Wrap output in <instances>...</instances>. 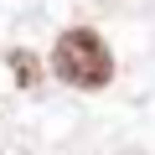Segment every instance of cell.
Instances as JSON below:
<instances>
[{
  "label": "cell",
  "mask_w": 155,
  "mask_h": 155,
  "mask_svg": "<svg viewBox=\"0 0 155 155\" xmlns=\"http://www.w3.org/2000/svg\"><path fill=\"white\" fill-rule=\"evenodd\" d=\"M5 67L16 72V83H21V88H36V83H41V62H36V52H26V47H21V52H11V57H5Z\"/></svg>",
  "instance_id": "7a4b0ae2"
},
{
  "label": "cell",
  "mask_w": 155,
  "mask_h": 155,
  "mask_svg": "<svg viewBox=\"0 0 155 155\" xmlns=\"http://www.w3.org/2000/svg\"><path fill=\"white\" fill-rule=\"evenodd\" d=\"M52 72L62 78L67 88H109L114 78V52L104 47V36L93 26H67L52 47Z\"/></svg>",
  "instance_id": "6da1fadb"
}]
</instances>
